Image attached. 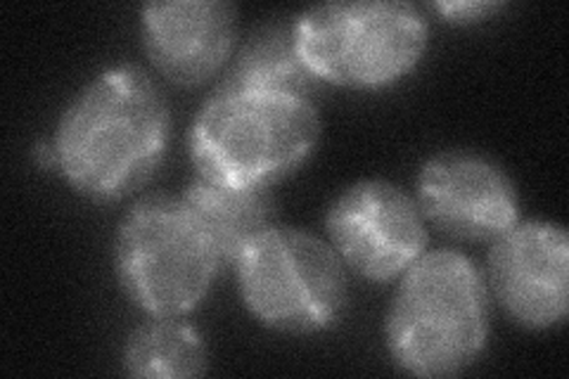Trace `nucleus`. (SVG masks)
<instances>
[{
	"label": "nucleus",
	"instance_id": "f257e3e1",
	"mask_svg": "<svg viewBox=\"0 0 569 379\" xmlns=\"http://www.w3.org/2000/svg\"><path fill=\"white\" fill-rule=\"evenodd\" d=\"M164 90L138 64L107 67L71 96L52 136L56 167L86 200L112 205L146 188L167 157Z\"/></svg>",
	"mask_w": 569,
	"mask_h": 379
},
{
	"label": "nucleus",
	"instance_id": "f03ea898",
	"mask_svg": "<svg viewBox=\"0 0 569 379\" xmlns=\"http://www.w3.org/2000/svg\"><path fill=\"white\" fill-rule=\"evenodd\" d=\"M485 270L456 249H427L406 270L385 318L389 358L406 375L453 377L489 347Z\"/></svg>",
	"mask_w": 569,
	"mask_h": 379
},
{
	"label": "nucleus",
	"instance_id": "7ed1b4c3",
	"mask_svg": "<svg viewBox=\"0 0 569 379\" xmlns=\"http://www.w3.org/2000/svg\"><path fill=\"white\" fill-rule=\"evenodd\" d=\"M320 129L313 98L221 81L194 114L190 159L211 180L271 190L307 164Z\"/></svg>",
	"mask_w": 569,
	"mask_h": 379
},
{
	"label": "nucleus",
	"instance_id": "20e7f679",
	"mask_svg": "<svg viewBox=\"0 0 569 379\" xmlns=\"http://www.w3.org/2000/svg\"><path fill=\"white\" fill-rule=\"evenodd\" d=\"M301 60L320 83L378 90L401 81L430 46V22L406 0H332L292 20Z\"/></svg>",
	"mask_w": 569,
	"mask_h": 379
},
{
	"label": "nucleus",
	"instance_id": "39448f33",
	"mask_svg": "<svg viewBox=\"0 0 569 379\" xmlns=\"http://www.w3.org/2000/svg\"><path fill=\"white\" fill-rule=\"evenodd\" d=\"M223 266L181 195L142 197L117 228V282L127 299L148 316L192 313L211 292Z\"/></svg>",
	"mask_w": 569,
	"mask_h": 379
},
{
	"label": "nucleus",
	"instance_id": "423d86ee",
	"mask_svg": "<svg viewBox=\"0 0 569 379\" xmlns=\"http://www.w3.org/2000/svg\"><path fill=\"white\" fill-rule=\"evenodd\" d=\"M233 268L244 309L276 332L320 335L347 313V266L328 240L309 230L266 228Z\"/></svg>",
	"mask_w": 569,
	"mask_h": 379
},
{
	"label": "nucleus",
	"instance_id": "0eeeda50",
	"mask_svg": "<svg viewBox=\"0 0 569 379\" xmlns=\"http://www.w3.org/2000/svg\"><path fill=\"white\" fill-rule=\"evenodd\" d=\"M328 242L368 282L399 280L430 247L416 197L385 178H363L335 197L326 213Z\"/></svg>",
	"mask_w": 569,
	"mask_h": 379
},
{
	"label": "nucleus",
	"instance_id": "6e6552de",
	"mask_svg": "<svg viewBox=\"0 0 569 379\" xmlns=\"http://www.w3.org/2000/svg\"><path fill=\"white\" fill-rule=\"evenodd\" d=\"M485 280L489 295L520 328H560L569 311L567 230L546 219H520L491 242Z\"/></svg>",
	"mask_w": 569,
	"mask_h": 379
},
{
	"label": "nucleus",
	"instance_id": "1a4fd4ad",
	"mask_svg": "<svg viewBox=\"0 0 569 379\" xmlns=\"http://www.w3.org/2000/svg\"><path fill=\"white\" fill-rule=\"evenodd\" d=\"M416 202L427 223L460 242H493L520 221L512 176L485 152L441 150L425 161Z\"/></svg>",
	"mask_w": 569,
	"mask_h": 379
},
{
	"label": "nucleus",
	"instance_id": "9d476101",
	"mask_svg": "<svg viewBox=\"0 0 569 379\" xmlns=\"http://www.w3.org/2000/svg\"><path fill=\"white\" fill-rule=\"evenodd\" d=\"M140 36L159 77L202 86L233 58L240 14L230 0H167L140 8Z\"/></svg>",
	"mask_w": 569,
	"mask_h": 379
},
{
	"label": "nucleus",
	"instance_id": "9b49d317",
	"mask_svg": "<svg viewBox=\"0 0 569 379\" xmlns=\"http://www.w3.org/2000/svg\"><path fill=\"white\" fill-rule=\"evenodd\" d=\"M181 200L200 221L226 266H233L240 251L259 232L276 226L271 190L240 188L194 173L181 192Z\"/></svg>",
	"mask_w": 569,
	"mask_h": 379
},
{
	"label": "nucleus",
	"instance_id": "f8f14e48",
	"mask_svg": "<svg viewBox=\"0 0 569 379\" xmlns=\"http://www.w3.org/2000/svg\"><path fill=\"white\" fill-rule=\"evenodd\" d=\"M221 81L282 90L316 100L320 81L301 60L292 22H269L247 36Z\"/></svg>",
	"mask_w": 569,
	"mask_h": 379
},
{
	"label": "nucleus",
	"instance_id": "ddd939ff",
	"mask_svg": "<svg viewBox=\"0 0 569 379\" xmlns=\"http://www.w3.org/2000/svg\"><path fill=\"white\" fill-rule=\"evenodd\" d=\"M121 366L131 377H200L209 370V351L183 318L150 316L129 335Z\"/></svg>",
	"mask_w": 569,
	"mask_h": 379
},
{
	"label": "nucleus",
	"instance_id": "4468645a",
	"mask_svg": "<svg viewBox=\"0 0 569 379\" xmlns=\"http://www.w3.org/2000/svg\"><path fill=\"white\" fill-rule=\"evenodd\" d=\"M432 8L453 24H477L506 10V3L501 0H447V3H432Z\"/></svg>",
	"mask_w": 569,
	"mask_h": 379
}]
</instances>
